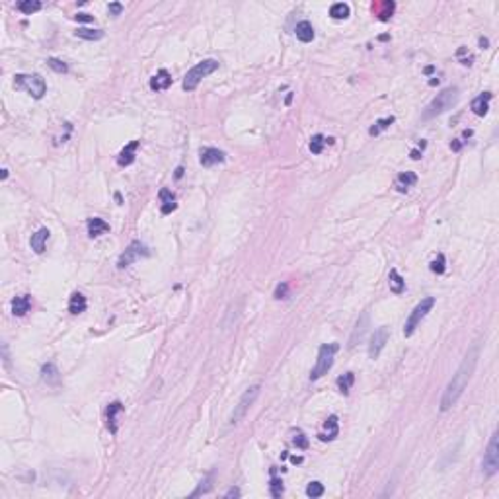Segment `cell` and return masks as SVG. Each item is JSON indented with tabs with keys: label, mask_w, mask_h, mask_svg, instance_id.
I'll return each instance as SVG.
<instances>
[{
	"label": "cell",
	"mask_w": 499,
	"mask_h": 499,
	"mask_svg": "<svg viewBox=\"0 0 499 499\" xmlns=\"http://www.w3.org/2000/svg\"><path fill=\"white\" fill-rule=\"evenodd\" d=\"M480 357V343H474L470 347V351L466 353V357L462 359L460 367L457 369V373L452 374L450 382L447 384L445 392H443V398H441V412H448L452 405H457V402L460 400V396L464 394L468 382L474 374V369H476V363H478Z\"/></svg>",
	"instance_id": "cell-1"
},
{
	"label": "cell",
	"mask_w": 499,
	"mask_h": 499,
	"mask_svg": "<svg viewBox=\"0 0 499 499\" xmlns=\"http://www.w3.org/2000/svg\"><path fill=\"white\" fill-rule=\"evenodd\" d=\"M458 102V88H447V90H443L441 94H437L435 98L431 100V104L425 107V111H423V119H433V117H437V115L445 114V111H448V109H452L455 105H457Z\"/></svg>",
	"instance_id": "cell-2"
},
{
	"label": "cell",
	"mask_w": 499,
	"mask_h": 499,
	"mask_svg": "<svg viewBox=\"0 0 499 499\" xmlns=\"http://www.w3.org/2000/svg\"><path fill=\"white\" fill-rule=\"evenodd\" d=\"M215 71H218V61H215V59H205V61L197 62L193 69H189L187 71V74L184 76V90L186 92H193L195 88L199 86V82L205 78V76H209V74H213Z\"/></svg>",
	"instance_id": "cell-3"
},
{
	"label": "cell",
	"mask_w": 499,
	"mask_h": 499,
	"mask_svg": "<svg viewBox=\"0 0 499 499\" xmlns=\"http://www.w3.org/2000/svg\"><path fill=\"white\" fill-rule=\"evenodd\" d=\"M14 88L30 94L35 100H41L43 94L47 92V84L39 74H16L14 76Z\"/></svg>",
	"instance_id": "cell-4"
},
{
	"label": "cell",
	"mask_w": 499,
	"mask_h": 499,
	"mask_svg": "<svg viewBox=\"0 0 499 499\" xmlns=\"http://www.w3.org/2000/svg\"><path fill=\"white\" fill-rule=\"evenodd\" d=\"M337 349H339L337 343H324V345H320L318 359H316V365H314V369L310 373V380H318V378H322L324 374H328V371L332 369L333 357L337 353Z\"/></svg>",
	"instance_id": "cell-5"
},
{
	"label": "cell",
	"mask_w": 499,
	"mask_h": 499,
	"mask_svg": "<svg viewBox=\"0 0 499 499\" xmlns=\"http://www.w3.org/2000/svg\"><path fill=\"white\" fill-rule=\"evenodd\" d=\"M260 390H261V384H254V386H250L248 390L242 394V398L238 400V404L234 405L232 416H230V425H238L240 421L246 417V414L250 412V407H252L254 402H256V398L260 396Z\"/></svg>",
	"instance_id": "cell-6"
},
{
	"label": "cell",
	"mask_w": 499,
	"mask_h": 499,
	"mask_svg": "<svg viewBox=\"0 0 499 499\" xmlns=\"http://www.w3.org/2000/svg\"><path fill=\"white\" fill-rule=\"evenodd\" d=\"M433 306H435V297H425V299L412 310V314H410V318H407V322H405V326H404L405 337L414 335V332L417 330V326L421 324V320L425 318L429 312L433 310Z\"/></svg>",
	"instance_id": "cell-7"
},
{
	"label": "cell",
	"mask_w": 499,
	"mask_h": 499,
	"mask_svg": "<svg viewBox=\"0 0 499 499\" xmlns=\"http://www.w3.org/2000/svg\"><path fill=\"white\" fill-rule=\"evenodd\" d=\"M148 256H150V250L146 248L141 240H133V242L127 246V250L119 256L117 267H119V269H125V267L133 265L135 261H139L141 258H148Z\"/></svg>",
	"instance_id": "cell-8"
},
{
	"label": "cell",
	"mask_w": 499,
	"mask_h": 499,
	"mask_svg": "<svg viewBox=\"0 0 499 499\" xmlns=\"http://www.w3.org/2000/svg\"><path fill=\"white\" fill-rule=\"evenodd\" d=\"M482 468H484V474L486 476H495L499 470V445H497V433H493L491 439H489L488 450L484 455V462H482Z\"/></svg>",
	"instance_id": "cell-9"
},
{
	"label": "cell",
	"mask_w": 499,
	"mask_h": 499,
	"mask_svg": "<svg viewBox=\"0 0 499 499\" xmlns=\"http://www.w3.org/2000/svg\"><path fill=\"white\" fill-rule=\"evenodd\" d=\"M390 337V330L386 326H380L378 330H374L373 337H371V343H369V359H378V355L382 353L386 342Z\"/></svg>",
	"instance_id": "cell-10"
},
{
	"label": "cell",
	"mask_w": 499,
	"mask_h": 499,
	"mask_svg": "<svg viewBox=\"0 0 499 499\" xmlns=\"http://www.w3.org/2000/svg\"><path fill=\"white\" fill-rule=\"evenodd\" d=\"M224 158H226L224 152L218 150V148H213V146H205V148L199 150V160H201V164L205 168L220 164V162H224Z\"/></svg>",
	"instance_id": "cell-11"
},
{
	"label": "cell",
	"mask_w": 499,
	"mask_h": 499,
	"mask_svg": "<svg viewBox=\"0 0 499 499\" xmlns=\"http://www.w3.org/2000/svg\"><path fill=\"white\" fill-rule=\"evenodd\" d=\"M125 412V407L121 402H114V404L107 405V429L111 433H117L119 429V416Z\"/></svg>",
	"instance_id": "cell-12"
},
{
	"label": "cell",
	"mask_w": 499,
	"mask_h": 499,
	"mask_svg": "<svg viewBox=\"0 0 499 499\" xmlns=\"http://www.w3.org/2000/svg\"><path fill=\"white\" fill-rule=\"evenodd\" d=\"M41 380L47 386L57 388V386L61 384V373H59V369L53 363H45L41 367Z\"/></svg>",
	"instance_id": "cell-13"
},
{
	"label": "cell",
	"mask_w": 499,
	"mask_h": 499,
	"mask_svg": "<svg viewBox=\"0 0 499 499\" xmlns=\"http://www.w3.org/2000/svg\"><path fill=\"white\" fill-rule=\"evenodd\" d=\"M141 146V141H133V143H129V145L125 146L123 150L119 152V156H117V164L121 168L125 166H131L133 162H135V156H137V148Z\"/></svg>",
	"instance_id": "cell-14"
},
{
	"label": "cell",
	"mask_w": 499,
	"mask_h": 499,
	"mask_svg": "<svg viewBox=\"0 0 499 499\" xmlns=\"http://www.w3.org/2000/svg\"><path fill=\"white\" fill-rule=\"evenodd\" d=\"M172 74L168 73L166 69H162V71H158V73L150 78V88L154 90V92H162V90H168L170 86H172Z\"/></svg>",
	"instance_id": "cell-15"
},
{
	"label": "cell",
	"mask_w": 499,
	"mask_h": 499,
	"mask_svg": "<svg viewBox=\"0 0 499 499\" xmlns=\"http://www.w3.org/2000/svg\"><path fill=\"white\" fill-rule=\"evenodd\" d=\"M105 232H109V224L105 222L104 218L100 217L88 218V236L90 238H98V236H102Z\"/></svg>",
	"instance_id": "cell-16"
},
{
	"label": "cell",
	"mask_w": 499,
	"mask_h": 499,
	"mask_svg": "<svg viewBox=\"0 0 499 499\" xmlns=\"http://www.w3.org/2000/svg\"><path fill=\"white\" fill-rule=\"evenodd\" d=\"M49 234H51V232H49L47 229H39L35 234H31L30 246L35 254H43V252H45V244H47V240H49Z\"/></svg>",
	"instance_id": "cell-17"
},
{
	"label": "cell",
	"mask_w": 499,
	"mask_h": 499,
	"mask_svg": "<svg viewBox=\"0 0 499 499\" xmlns=\"http://www.w3.org/2000/svg\"><path fill=\"white\" fill-rule=\"evenodd\" d=\"M31 308V297L30 294H20L12 301V314L14 316H26Z\"/></svg>",
	"instance_id": "cell-18"
},
{
	"label": "cell",
	"mask_w": 499,
	"mask_h": 499,
	"mask_svg": "<svg viewBox=\"0 0 499 499\" xmlns=\"http://www.w3.org/2000/svg\"><path fill=\"white\" fill-rule=\"evenodd\" d=\"M339 435V423H337V417L330 416L324 421V433H320L322 441H333L335 437Z\"/></svg>",
	"instance_id": "cell-19"
},
{
	"label": "cell",
	"mask_w": 499,
	"mask_h": 499,
	"mask_svg": "<svg viewBox=\"0 0 499 499\" xmlns=\"http://www.w3.org/2000/svg\"><path fill=\"white\" fill-rule=\"evenodd\" d=\"M489 100H491V92L480 94L478 98H474V102H472V111L480 115V117H484L489 109Z\"/></svg>",
	"instance_id": "cell-20"
},
{
	"label": "cell",
	"mask_w": 499,
	"mask_h": 499,
	"mask_svg": "<svg viewBox=\"0 0 499 499\" xmlns=\"http://www.w3.org/2000/svg\"><path fill=\"white\" fill-rule=\"evenodd\" d=\"M294 33H297V39L302 43H310L314 39V35H316L310 21H299L297 28H294Z\"/></svg>",
	"instance_id": "cell-21"
},
{
	"label": "cell",
	"mask_w": 499,
	"mask_h": 499,
	"mask_svg": "<svg viewBox=\"0 0 499 499\" xmlns=\"http://www.w3.org/2000/svg\"><path fill=\"white\" fill-rule=\"evenodd\" d=\"M86 306H88V302H86V297L82 292H73L71 294V301H69V312L71 314H82L86 310Z\"/></svg>",
	"instance_id": "cell-22"
},
{
	"label": "cell",
	"mask_w": 499,
	"mask_h": 499,
	"mask_svg": "<svg viewBox=\"0 0 499 499\" xmlns=\"http://www.w3.org/2000/svg\"><path fill=\"white\" fill-rule=\"evenodd\" d=\"M367 326H369V316H367V314H363V318H361V320L357 322L353 333H351V339H349V347H355V345H357V342H361V339H363L365 332H367Z\"/></svg>",
	"instance_id": "cell-23"
},
{
	"label": "cell",
	"mask_w": 499,
	"mask_h": 499,
	"mask_svg": "<svg viewBox=\"0 0 499 499\" xmlns=\"http://www.w3.org/2000/svg\"><path fill=\"white\" fill-rule=\"evenodd\" d=\"M388 283H390V291L394 294H402L405 291V281L404 277L398 273L396 269H390V275H388Z\"/></svg>",
	"instance_id": "cell-24"
},
{
	"label": "cell",
	"mask_w": 499,
	"mask_h": 499,
	"mask_svg": "<svg viewBox=\"0 0 499 499\" xmlns=\"http://www.w3.org/2000/svg\"><path fill=\"white\" fill-rule=\"evenodd\" d=\"M74 35L80 37V39H86V41H100L104 37V31L94 30V28H78L74 31Z\"/></svg>",
	"instance_id": "cell-25"
},
{
	"label": "cell",
	"mask_w": 499,
	"mask_h": 499,
	"mask_svg": "<svg viewBox=\"0 0 499 499\" xmlns=\"http://www.w3.org/2000/svg\"><path fill=\"white\" fill-rule=\"evenodd\" d=\"M416 182H417V176L414 172H404V174H400L398 179H396V187H398V191L404 193V191H407V187H412Z\"/></svg>",
	"instance_id": "cell-26"
},
{
	"label": "cell",
	"mask_w": 499,
	"mask_h": 499,
	"mask_svg": "<svg viewBox=\"0 0 499 499\" xmlns=\"http://www.w3.org/2000/svg\"><path fill=\"white\" fill-rule=\"evenodd\" d=\"M160 199H162V207H160L162 215H168V213H172V211L177 207L176 199H174V195H172V191H168V189H162V191H160Z\"/></svg>",
	"instance_id": "cell-27"
},
{
	"label": "cell",
	"mask_w": 499,
	"mask_h": 499,
	"mask_svg": "<svg viewBox=\"0 0 499 499\" xmlns=\"http://www.w3.org/2000/svg\"><path fill=\"white\" fill-rule=\"evenodd\" d=\"M394 121H396V119H394V115H390V117H382V119H378V121H376V123H374L373 127L369 129V135H371V137L380 135V133H382V131H386V129H388L390 125L394 123Z\"/></svg>",
	"instance_id": "cell-28"
},
{
	"label": "cell",
	"mask_w": 499,
	"mask_h": 499,
	"mask_svg": "<svg viewBox=\"0 0 499 499\" xmlns=\"http://www.w3.org/2000/svg\"><path fill=\"white\" fill-rule=\"evenodd\" d=\"M18 10L26 16H31V14L41 10V2L39 0H21V2H18Z\"/></svg>",
	"instance_id": "cell-29"
},
{
	"label": "cell",
	"mask_w": 499,
	"mask_h": 499,
	"mask_svg": "<svg viewBox=\"0 0 499 499\" xmlns=\"http://www.w3.org/2000/svg\"><path fill=\"white\" fill-rule=\"evenodd\" d=\"M349 4H345V2H337V4H333L332 8H330V16H332L333 20H345V18H349Z\"/></svg>",
	"instance_id": "cell-30"
},
{
	"label": "cell",
	"mask_w": 499,
	"mask_h": 499,
	"mask_svg": "<svg viewBox=\"0 0 499 499\" xmlns=\"http://www.w3.org/2000/svg\"><path fill=\"white\" fill-rule=\"evenodd\" d=\"M332 145L333 143V139H326L324 135H314L310 139V152L312 154H320L324 150V145Z\"/></svg>",
	"instance_id": "cell-31"
},
{
	"label": "cell",
	"mask_w": 499,
	"mask_h": 499,
	"mask_svg": "<svg viewBox=\"0 0 499 499\" xmlns=\"http://www.w3.org/2000/svg\"><path fill=\"white\" fill-rule=\"evenodd\" d=\"M353 382H355L353 373H345L343 376H339V378H337V388H339V392H342V394H349V390H351Z\"/></svg>",
	"instance_id": "cell-32"
},
{
	"label": "cell",
	"mask_w": 499,
	"mask_h": 499,
	"mask_svg": "<svg viewBox=\"0 0 499 499\" xmlns=\"http://www.w3.org/2000/svg\"><path fill=\"white\" fill-rule=\"evenodd\" d=\"M306 495L312 499L316 497H322L324 495V486L320 484V482H310L308 484V488H306Z\"/></svg>",
	"instance_id": "cell-33"
},
{
	"label": "cell",
	"mask_w": 499,
	"mask_h": 499,
	"mask_svg": "<svg viewBox=\"0 0 499 499\" xmlns=\"http://www.w3.org/2000/svg\"><path fill=\"white\" fill-rule=\"evenodd\" d=\"M283 491H285V488H283V482H281L279 478H271V482H269V493H271V497H281L283 495Z\"/></svg>",
	"instance_id": "cell-34"
},
{
	"label": "cell",
	"mask_w": 499,
	"mask_h": 499,
	"mask_svg": "<svg viewBox=\"0 0 499 499\" xmlns=\"http://www.w3.org/2000/svg\"><path fill=\"white\" fill-rule=\"evenodd\" d=\"M47 64L51 66L55 73H59V74L69 73V64H66L64 61H61V59H55V57H51V59H47Z\"/></svg>",
	"instance_id": "cell-35"
},
{
	"label": "cell",
	"mask_w": 499,
	"mask_h": 499,
	"mask_svg": "<svg viewBox=\"0 0 499 499\" xmlns=\"http://www.w3.org/2000/svg\"><path fill=\"white\" fill-rule=\"evenodd\" d=\"M447 261H445V256L443 254H439L437 256V260L431 261V271L433 273H437V275H443L445 273V269H447V265H445Z\"/></svg>",
	"instance_id": "cell-36"
},
{
	"label": "cell",
	"mask_w": 499,
	"mask_h": 499,
	"mask_svg": "<svg viewBox=\"0 0 499 499\" xmlns=\"http://www.w3.org/2000/svg\"><path fill=\"white\" fill-rule=\"evenodd\" d=\"M394 8H396L394 2H384V4H382V8L378 10V18H380L382 21H386L390 16H392V14H394Z\"/></svg>",
	"instance_id": "cell-37"
},
{
	"label": "cell",
	"mask_w": 499,
	"mask_h": 499,
	"mask_svg": "<svg viewBox=\"0 0 499 499\" xmlns=\"http://www.w3.org/2000/svg\"><path fill=\"white\" fill-rule=\"evenodd\" d=\"M289 297V285L287 283H279L277 289H275V299H287Z\"/></svg>",
	"instance_id": "cell-38"
},
{
	"label": "cell",
	"mask_w": 499,
	"mask_h": 499,
	"mask_svg": "<svg viewBox=\"0 0 499 499\" xmlns=\"http://www.w3.org/2000/svg\"><path fill=\"white\" fill-rule=\"evenodd\" d=\"M294 445H297L299 448H302V450L308 448V439L304 437L302 431H297V435H294Z\"/></svg>",
	"instance_id": "cell-39"
},
{
	"label": "cell",
	"mask_w": 499,
	"mask_h": 499,
	"mask_svg": "<svg viewBox=\"0 0 499 499\" xmlns=\"http://www.w3.org/2000/svg\"><path fill=\"white\" fill-rule=\"evenodd\" d=\"M107 10H109V16L117 18V16H121V12H123V4H121V2H111V4L107 6Z\"/></svg>",
	"instance_id": "cell-40"
},
{
	"label": "cell",
	"mask_w": 499,
	"mask_h": 499,
	"mask_svg": "<svg viewBox=\"0 0 499 499\" xmlns=\"http://www.w3.org/2000/svg\"><path fill=\"white\" fill-rule=\"evenodd\" d=\"M240 495H242V491H240L238 488H230L229 491L224 493V497H226V499H230V497H240Z\"/></svg>",
	"instance_id": "cell-41"
},
{
	"label": "cell",
	"mask_w": 499,
	"mask_h": 499,
	"mask_svg": "<svg viewBox=\"0 0 499 499\" xmlns=\"http://www.w3.org/2000/svg\"><path fill=\"white\" fill-rule=\"evenodd\" d=\"M74 20H78V21H92L94 16H90V14H76V16H74Z\"/></svg>",
	"instance_id": "cell-42"
},
{
	"label": "cell",
	"mask_w": 499,
	"mask_h": 499,
	"mask_svg": "<svg viewBox=\"0 0 499 499\" xmlns=\"http://www.w3.org/2000/svg\"><path fill=\"white\" fill-rule=\"evenodd\" d=\"M412 158H414V160H419V158H421V152H419V150H412Z\"/></svg>",
	"instance_id": "cell-43"
},
{
	"label": "cell",
	"mask_w": 499,
	"mask_h": 499,
	"mask_svg": "<svg viewBox=\"0 0 499 499\" xmlns=\"http://www.w3.org/2000/svg\"><path fill=\"white\" fill-rule=\"evenodd\" d=\"M460 146H462L460 145V141H455V143L450 145V148H452V150H460Z\"/></svg>",
	"instance_id": "cell-44"
},
{
	"label": "cell",
	"mask_w": 499,
	"mask_h": 499,
	"mask_svg": "<svg viewBox=\"0 0 499 499\" xmlns=\"http://www.w3.org/2000/svg\"><path fill=\"white\" fill-rule=\"evenodd\" d=\"M182 176H184V168L179 166V168H177V170H176V177H177V179H179V177H182Z\"/></svg>",
	"instance_id": "cell-45"
},
{
	"label": "cell",
	"mask_w": 499,
	"mask_h": 499,
	"mask_svg": "<svg viewBox=\"0 0 499 499\" xmlns=\"http://www.w3.org/2000/svg\"><path fill=\"white\" fill-rule=\"evenodd\" d=\"M480 45H482V49H486L488 47V39H480Z\"/></svg>",
	"instance_id": "cell-46"
}]
</instances>
